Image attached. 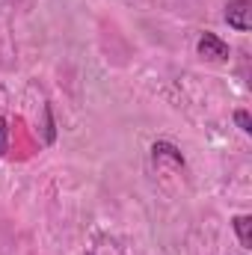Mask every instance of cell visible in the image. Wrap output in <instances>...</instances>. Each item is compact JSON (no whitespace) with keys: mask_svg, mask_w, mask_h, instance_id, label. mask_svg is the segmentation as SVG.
I'll return each mask as SVG.
<instances>
[{"mask_svg":"<svg viewBox=\"0 0 252 255\" xmlns=\"http://www.w3.org/2000/svg\"><path fill=\"white\" fill-rule=\"evenodd\" d=\"M9 151V125H6V119L0 116V157Z\"/></svg>","mask_w":252,"mask_h":255,"instance_id":"7","label":"cell"},{"mask_svg":"<svg viewBox=\"0 0 252 255\" xmlns=\"http://www.w3.org/2000/svg\"><path fill=\"white\" fill-rule=\"evenodd\" d=\"M42 116H45V128H42V139H45V142L51 145V142L57 139V122H54V110H51V104H45Z\"/></svg>","mask_w":252,"mask_h":255,"instance_id":"5","label":"cell"},{"mask_svg":"<svg viewBox=\"0 0 252 255\" xmlns=\"http://www.w3.org/2000/svg\"><path fill=\"white\" fill-rule=\"evenodd\" d=\"M226 24L238 33L252 30V3L250 0H232L226 6Z\"/></svg>","mask_w":252,"mask_h":255,"instance_id":"2","label":"cell"},{"mask_svg":"<svg viewBox=\"0 0 252 255\" xmlns=\"http://www.w3.org/2000/svg\"><path fill=\"white\" fill-rule=\"evenodd\" d=\"M232 226H235V235H238L241 247H244V250H252V217H250V214L235 217V220H232Z\"/></svg>","mask_w":252,"mask_h":255,"instance_id":"3","label":"cell"},{"mask_svg":"<svg viewBox=\"0 0 252 255\" xmlns=\"http://www.w3.org/2000/svg\"><path fill=\"white\" fill-rule=\"evenodd\" d=\"M151 151H154V160H157V157H169V160H175V163H181V166H184V154H181L172 142H154V145H151Z\"/></svg>","mask_w":252,"mask_h":255,"instance_id":"4","label":"cell"},{"mask_svg":"<svg viewBox=\"0 0 252 255\" xmlns=\"http://www.w3.org/2000/svg\"><path fill=\"white\" fill-rule=\"evenodd\" d=\"M235 122H238V128L244 130V133H252V119L247 110H235Z\"/></svg>","mask_w":252,"mask_h":255,"instance_id":"6","label":"cell"},{"mask_svg":"<svg viewBox=\"0 0 252 255\" xmlns=\"http://www.w3.org/2000/svg\"><path fill=\"white\" fill-rule=\"evenodd\" d=\"M196 51H199L202 60H211V63H226V60H229V45H226L217 33H202Z\"/></svg>","mask_w":252,"mask_h":255,"instance_id":"1","label":"cell"}]
</instances>
